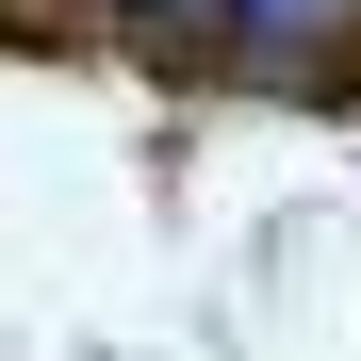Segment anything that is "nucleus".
Masks as SVG:
<instances>
[{"label":"nucleus","mask_w":361,"mask_h":361,"mask_svg":"<svg viewBox=\"0 0 361 361\" xmlns=\"http://www.w3.org/2000/svg\"><path fill=\"white\" fill-rule=\"evenodd\" d=\"M247 17H263V33H295V17H361V0H247Z\"/></svg>","instance_id":"1"}]
</instances>
